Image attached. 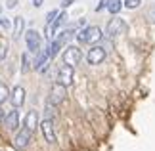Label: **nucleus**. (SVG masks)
I'll use <instances>...</instances> for the list:
<instances>
[{
  "label": "nucleus",
  "mask_w": 155,
  "mask_h": 151,
  "mask_svg": "<svg viewBox=\"0 0 155 151\" xmlns=\"http://www.w3.org/2000/svg\"><path fill=\"white\" fill-rule=\"evenodd\" d=\"M102 38V29L100 27H86L82 29L81 33H77V40L82 42V44H94V42H98Z\"/></svg>",
  "instance_id": "1"
},
{
  "label": "nucleus",
  "mask_w": 155,
  "mask_h": 151,
  "mask_svg": "<svg viewBox=\"0 0 155 151\" xmlns=\"http://www.w3.org/2000/svg\"><path fill=\"white\" fill-rule=\"evenodd\" d=\"M123 33H127V23H124L121 17H113L105 27V34L109 38H115V37H119V34H123Z\"/></svg>",
  "instance_id": "2"
},
{
  "label": "nucleus",
  "mask_w": 155,
  "mask_h": 151,
  "mask_svg": "<svg viewBox=\"0 0 155 151\" xmlns=\"http://www.w3.org/2000/svg\"><path fill=\"white\" fill-rule=\"evenodd\" d=\"M73 77H75L73 67L65 63L63 67H59V71H58V84H61V86L67 88V86H71V84H73Z\"/></svg>",
  "instance_id": "3"
},
{
  "label": "nucleus",
  "mask_w": 155,
  "mask_h": 151,
  "mask_svg": "<svg viewBox=\"0 0 155 151\" xmlns=\"http://www.w3.org/2000/svg\"><path fill=\"white\" fill-rule=\"evenodd\" d=\"M81 57H82V54H81V50L77 46H67V48H65V52H63V63L75 67V65L81 61Z\"/></svg>",
  "instance_id": "4"
},
{
  "label": "nucleus",
  "mask_w": 155,
  "mask_h": 151,
  "mask_svg": "<svg viewBox=\"0 0 155 151\" xmlns=\"http://www.w3.org/2000/svg\"><path fill=\"white\" fill-rule=\"evenodd\" d=\"M25 42H27L29 52H33V54L40 52V34L35 31V29H29V31L25 33Z\"/></svg>",
  "instance_id": "5"
},
{
  "label": "nucleus",
  "mask_w": 155,
  "mask_h": 151,
  "mask_svg": "<svg viewBox=\"0 0 155 151\" xmlns=\"http://www.w3.org/2000/svg\"><path fill=\"white\" fill-rule=\"evenodd\" d=\"M65 86H61V84H56V86L52 88V92H50V98H48V105H52V107H56V105H59L61 101L65 100Z\"/></svg>",
  "instance_id": "6"
},
{
  "label": "nucleus",
  "mask_w": 155,
  "mask_h": 151,
  "mask_svg": "<svg viewBox=\"0 0 155 151\" xmlns=\"http://www.w3.org/2000/svg\"><path fill=\"white\" fill-rule=\"evenodd\" d=\"M31 134H33V132L23 126V128L17 132V136H15V140H14V146L17 149H25L29 146V142H31Z\"/></svg>",
  "instance_id": "7"
},
{
  "label": "nucleus",
  "mask_w": 155,
  "mask_h": 151,
  "mask_svg": "<svg viewBox=\"0 0 155 151\" xmlns=\"http://www.w3.org/2000/svg\"><path fill=\"white\" fill-rule=\"evenodd\" d=\"M86 59H88V63H90V65L102 63L104 59H105V50H104L102 46H94V48H90V50H88Z\"/></svg>",
  "instance_id": "8"
},
{
  "label": "nucleus",
  "mask_w": 155,
  "mask_h": 151,
  "mask_svg": "<svg viewBox=\"0 0 155 151\" xmlns=\"http://www.w3.org/2000/svg\"><path fill=\"white\" fill-rule=\"evenodd\" d=\"M40 128H42V134H44V140L48 143H54L56 142V132H54V124L50 119H44L40 123Z\"/></svg>",
  "instance_id": "9"
},
{
  "label": "nucleus",
  "mask_w": 155,
  "mask_h": 151,
  "mask_svg": "<svg viewBox=\"0 0 155 151\" xmlns=\"http://www.w3.org/2000/svg\"><path fill=\"white\" fill-rule=\"evenodd\" d=\"M4 123H6V128L8 130H17V126H19V115H17V109H14L12 113L6 115Z\"/></svg>",
  "instance_id": "10"
},
{
  "label": "nucleus",
  "mask_w": 155,
  "mask_h": 151,
  "mask_svg": "<svg viewBox=\"0 0 155 151\" xmlns=\"http://www.w3.org/2000/svg\"><path fill=\"white\" fill-rule=\"evenodd\" d=\"M48 59H50V54L48 50H44V52H40L38 54V57H37V61H35V69L37 71H46V67H48Z\"/></svg>",
  "instance_id": "11"
},
{
  "label": "nucleus",
  "mask_w": 155,
  "mask_h": 151,
  "mask_svg": "<svg viewBox=\"0 0 155 151\" xmlns=\"http://www.w3.org/2000/svg\"><path fill=\"white\" fill-rule=\"evenodd\" d=\"M23 101H25V90L21 86H15L12 92V103H14V107H21Z\"/></svg>",
  "instance_id": "12"
},
{
  "label": "nucleus",
  "mask_w": 155,
  "mask_h": 151,
  "mask_svg": "<svg viewBox=\"0 0 155 151\" xmlns=\"http://www.w3.org/2000/svg\"><path fill=\"white\" fill-rule=\"evenodd\" d=\"M65 19H67V14H63V11H61V14H59V15L56 17V19H54L52 25L48 27V38H52L54 34H56V31H58V29H59V27H61L63 23H65Z\"/></svg>",
  "instance_id": "13"
},
{
  "label": "nucleus",
  "mask_w": 155,
  "mask_h": 151,
  "mask_svg": "<svg viewBox=\"0 0 155 151\" xmlns=\"http://www.w3.org/2000/svg\"><path fill=\"white\" fill-rule=\"evenodd\" d=\"M25 128H29V130H35L37 128V124H38V115H37V111H29L27 115H25Z\"/></svg>",
  "instance_id": "14"
},
{
  "label": "nucleus",
  "mask_w": 155,
  "mask_h": 151,
  "mask_svg": "<svg viewBox=\"0 0 155 151\" xmlns=\"http://www.w3.org/2000/svg\"><path fill=\"white\" fill-rule=\"evenodd\" d=\"M23 27H25V19L21 15H17L14 19V38H19L23 33Z\"/></svg>",
  "instance_id": "15"
},
{
  "label": "nucleus",
  "mask_w": 155,
  "mask_h": 151,
  "mask_svg": "<svg viewBox=\"0 0 155 151\" xmlns=\"http://www.w3.org/2000/svg\"><path fill=\"white\" fill-rule=\"evenodd\" d=\"M123 6H124V4L121 2V0H109V6H107V10H109L111 14L115 15V14H119V11H121Z\"/></svg>",
  "instance_id": "16"
},
{
  "label": "nucleus",
  "mask_w": 155,
  "mask_h": 151,
  "mask_svg": "<svg viewBox=\"0 0 155 151\" xmlns=\"http://www.w3.org/2000/svg\"><path fill=\"white\" fill-rule=\"evenodd\" d=\"M59 48H61V42H59V40L56 38V40H54L52 44H50V48H48V54H50V57H54V56H56V54L59 52Z\"/></svg>",
  "instance_id": "17"
},
{
  "label": "nucleus",
  "mask_w": 155,
  "mask_h": 151,
  "mask_svg": "<svg viewBox=\"0 0 155 151\" xmlns=\"http://www.w3.org/2000/svg\"><path fill=\"white\" fill-rule=\"evenodd\" d=\"M73 33H75V31H71V29H67V31H63L61 34H59V38H58V40L61 42V46H63V44H65V42H67L69 38H73Z\"/></svg>",
  "instance_id": "18"
},
{
  "label": "nucleus",
  "mask_w": 155,
  "mask_h": 151,
  "mask_svg": "<svg viewBox=\"0 0 155 151\" xmlns=\"http://www.w3.org/2000/svg\"><path fill=\"white\" fill-rule=\"evenodd\" d=\"M10 96V90H8V86H6V84H2L0 82V103H4L6 101V98H8Z\"/></svg>",
  "instance_id": "19"
},
{
  "label": "nucleus",
  "mask_w": 155,
  "mask_h": 151,
  "mask_svg": "<svg viewBox=\"0 0 155 151\" xmlns=\"http://www.w3.org/2000/svg\"><path fill=\"white\" fill-rule=\"evenodd\" d=\"M123 4H124V8L134 10V8H138V6L142 4V0H123Z\"/></svg>",
  "instance_id": "20"
},
{
  "label": "nucleus",
  "mask_w": 155,
  "mask_h": 151,
  "mask_svg": "<svg viewBox=\"0 0 155 151\" xmlns=\"http://www.w3.org/2000/svg\"><path fill=\"white\" fill-rule=\"evenodd\" d=\"M59 15V11L58 10H52V11H48V15H46V21H48V25H52L54 23V19Z\"/></svg>",
  "instance_id": "21"
},
{
  "label": "nucleus",
  "mask_w": 155,
  "mask_h": 151,
  "mask_svg": "<svg viewBox=\"0 0 155 151\" xmlns=\"http://www.w3.org/2000/svg\"><path fill=\"white\" fill-rule=\"evenodd\" d=\"M6 52H8V46H6V42H0V61L6 57Z\"/></svg>",
  "instance_id": "22"
},
{
  "label": "nucleus",
  "mask_w": 155,
  "mask_h": 151,
  "mask_svg": "<svg viewBox=\"0 0 155 151\" xmlns=\"http://www.w3.org/2000/svg\"><path fill=\"white\" fill-rule=\"evenodd\" d=\"M109 6V0H100V4L96 6V11H102L104 8H107Z\"/></svg>",
  "instance_id": "23"
},
{
  "label": "nucleus",
  "mask_w": 155,
  "mask_h": 151,
  "mask_svg": "<svg viewBox=\"0 0 155 151\" xmlns=\"http://www.w3.org/2000/svg\"><path fill=\"white\" fill-rule=\"evenodd\" d=\"M0 27H4V29H8L10 27V21L6 19V17H0Z\"/></svg>",
  "instance_id": "24"
},
{
  "label": "nucleus",
  "mask_w": 155,
  "mask_h": 151,
  "mask_svg": "<svg viewBox=\"0 0 155 151\" xmlns=\"http://www.w3.org/2000/svg\"><path fill=\"white\" fill-rule=\"evenodd\" d=\"M17 6V0H8V2H6V8H15Z\"/></svg>",
  "instance_id": "25"
},
{
  "label": "nucleus",
  "mask_w": 155,
  "mask_h": 151,
  "mask_svg": "<svg viewBox=\"0 0 155 151\" xmlns=\"http://www.w3.org/2000/svg\"><path fill=\"white\" fill-rule=\"evenodd\" d=\"M73 2H75V0H63V2H61V8H69Z\"/></svg>",
  "instance_id": "26"
},
{
  "label": "nucleus",
  "mask_w": 155,
  "mask_h": 151,
  "mask_svg": "<svg viewBox=\"0 0 155 151\" xmlns=\"http://www.w3.org/2000/svg\"><path fill=\"white\" fill-rule=\"evenodd\" d=\"M150 21H151V23H155V8H151V10H150Z\"/></svg>",
  "instance_id": "27"
},
{
  "label": "nucleus",
  "mask_w": 155,
  "mask_h": 151,
  "mask_svg": "<svg viewBox=\"0 0 155 151\" xmlns=\"http://www.w3.org/2000/svg\"><path fill=\"white\" fill-rule=\"evenodd\" d=\"M21 61H23V71H27V69H29V65H27V56H23Z\"/></svg>",
  "instance_id": "28"
},
{
  "label": "nucleus",
  "mask_w": 155,
  "mask_h": 151,
  "mask_svg": "<svg viewBox=\"0 0 155 151\" xmlns=\"http://www.w3.org/2000/svg\"><path fill=\"white\" fill-rule=\"evenodd\" d=\"M42 2H44V0H33V6H35V8H40Z\"/></svg>",
  "instance_id": "29"
},
{
  "label": "nucleus",
  "mask_w": 155,
  "mask_h": 151,
  "mask_svg": "<svg viewBox=\"0 0 155 151\" xmlns=\"http://www.w3.org/2000/svg\"><path fill=\"white\" fill-rule=\"evenodd\" d=\"M4 119H6V115H4V111H2V109H0V123H2Z\"/></svg>",
  "instance_id": "30"
}]
</instances>
